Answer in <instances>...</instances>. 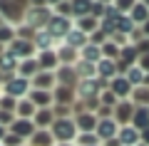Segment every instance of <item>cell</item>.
Listing matches in <instances>:
<instances>
[{"instance_id":"obj_1","label":"cell","mask_w":149,"mask_h":146,"mask_svg":"<svg viewBox=\"0 0 149 146\" xmlns=\"http://www.w3.org/2000/svg\"><path fill=\"white\" fill-rule=\"evenodd\" d=\"M30 92H32L30 79L20 77V74L5 77V82H3V89H0V94H8V97H13V99H25V97H30Z\"/></svg>"},{"instance_id":"obj_2","label":"cell","mask_w":149,"mask_h":146,"mask_svg":"<svg viewBox=\"0 0 149 146\" xmlns=\"http://www.w3.org/2000/svg\"><path fill=\"white\" fill-rule=\"evenodd\" d=\"M50 131H52L55 141L57 144H74V139H77V124H74V116H70V119H55V124L50 126Z\"/></svg>"},{"instance_id":"obj_3","label":"cell","mask_w":149,"mask_h":146,"mask_svg":"<svg viewBox=\"0 0 149 146\" xmlns=\"http://www.w3.org/2000/svg\"><path fill=\"white\" fill-rule=\"evenodd\" d=\"M104 89H109V82H102L100 77H95V79H82L74 92H77V102H87V99H100V94Z\"/></svg>"},{"instance_id":"obj_4","label":"cell","mask_w":149,"mask_h":146,"mask_svg":"<svg viewBox=\"0 0 149 146\" xmlns=\"http://www.w3.org/2000/svg\"><path fill=\"white\" fill-rule=\"evenodd\" d=\"M25 5H20L17 0H0V15H3V20L8 22V25L17 27L25 22Z\"/></svg>"},{"instance_id":"obj_5","label":"cell","mask_w":149,"mask_h":146,"mask_svg":"<svg viewBox=\"0 0 149 146\" xmlns=\"http://www.w3.org/2000/svg\"><path fill=\"white\" fill-rule=\"evenodd\" d=\"M55 12H52V8H27L25 10V25L27 27H32V30H45L47 27V22H50V17H52Z\"/></svg>"},{"instance_id":"obj_6","label":"cell","mask_w":149,"mask_h":146,"mask_svg":"<svg viewBox=\"0 0 149 146\" xmlns=\"http://www.w3.org/2000/svg\"><path fill=\"white\" fill-rule=\"evenodd\" d=\"M74 27V20H70V17H62V15H52L47 22V27H45V32H47L50 37H52L55 42H62L65 37H67V32Z\"/></svg>"},{"instance_id":"obj_7","label":"cell","mask_w":149,"mask_h":146,"mask_svg":"<svg viewBox=\"0 0 149 146\" xmlns=\"http://www.w3.org/2000/svg\"><path fill=\"white\" fill-rule=\"evenodd\" d=\"M8 52L10 55H15L17 60H32V57H37V50H35V45H32V40H20V37H15V40L8 45Z\"/></svg>"},{"instance_id":"obj_8","label":"cell","mask_w":149,"mask_h":146,"mask_svg":"<svg viewBox=\"0 0 149 146\" xmlns=\"http://www.w3.org/2000/svg\"><path fill=\"white\" fill-rule=\"evenodd\" d=\"M134 102L132 99H122L117 102V107H114V111H112V119L117 121L119 126H129L132 124V116H134Z\"/></svg>"},{"instance_id":"obj_9","label":"cell","mask_w":149,"mask_h":146,"mask_svg":"<svg viewBox=\"0 0 149 146\" xmlns=\"http://www.w3.org/2000/svg\"><path fill=\"white\" fill-rule=\"evenodd\" d=\"M109 92L114 94V97H117L119 102H122V99H132L134 87L129 84V79L124 77V74H119V77H114V79L109 82Z\"/></svg>"},{"instance_id":"obj_10","label":"cell","mask_w":149,"mask_h":146,"mask_svg":"<svg viewBox=\"0 0 149 146\" xmlns=\"http://www.w3.org/2000/svg\"><path fill=\"white\" fill-rule=\"evenodd\" d=\"M95 134H97V139L104 144V141H109V139H117V134H119V124L114 119H100L97 121V129H95Z\"/></svg>"},{"instance_id":"obj_11","label":"cell","mask_w":149,"mask_h":146,"mask_svg":"<svg viewBox=\"0 0 149 146\" xmlns=\"http://www.w3.org/2000/svg\"><path fill=\"white\" fill-rule=\"evenodd\" d=\"M55 79H57V87H70V89H77V84H80V79H77V72H74V67H65V64H60V67L55 69Z\"/></svg>"},{"instance_id":"obj_12","label":"cell","mask_w":149,"mask_h":146,"mask_svg":"<svg viewBox=\"0 0 149 146\" xmlns=\"http://www.w3.org/2000/svg\"><path fill=\"white\" fill-rule=\"evenodd\" d=\"M97 114H92V111H77L74 114V124H77V131L80 134H95L97 129Z\"/></svg>"},{"instance_id":"obj_13","label":"cell","mask_w":149,"mask_h":146,"mask_svg":"<svg viewBox=\"0 0 149 146\" xmlns=\"http://www.w3.org/2000/svg\"><path fill=\"white\" fill-rule=\"evenodd\" d=\"M8 131H10V134H15V136H20V139L27 144V141H30V136L37 131V126L32 124V119H15V121L10 124V129H8Z\"/></svg>"},{"instance_id":"obj_14","label":"cell","mask_w":149,"mask_h":146,"mask_svg":"<svg viewBox=\"0 0 149 146\" xmlns=\"http://www.w3.org/2000/svg\"><path fill=\"white\" fill-rule=\"evenodd\" d=\"M97 77H100L102 82H112L114 77H119L117 60H104V57H102L100 62H97Z\"/></svg>"},{"instance_id":"obj_15","label":"cell","mask_w":149,"mask_h":146,"mask_svg":"<svg viewBox=\"0 0 149 146\" xmlns=\"http://www.w3.org/2000/svg\"><path fill=\"white\" fill-rule=\"evenodd\" d=\"M32 89H45V92H55V87H57V79H55V72H40L35 74V77L30 79Z\"/></svg>"},{"instance_id":"obj_16","label":"cell","mask_w":149,"mask_h":146,"mask_svg":"<svg viewBox=\"0 0 149 146\" xmlns=\"http://www.w3.org/2000/svg\"><path fill=\"white\" fill-rule=\"evenodd\" d=\"M27 99H30L32 104L37 107V109H52V107H55V97H52V92H45V89H32Z\"/></svg>"},{"instance_id":"obj_17","label":"cell","mask_w":149,"mask_h":146,"mask_svg":"<svg viewBox=\"0 0 149 146\" xmlns=\"http://www.w3.org/2000/svg\"><path fill=\"white\" fill-rule=\"evenodd\" d=\"M87 42H90V35H85L80 27H72V30L67 32V37L62 40V45H67V47H72V50H77V52H80Z\"/></svg>"},{"instance_id":"obj_18","label":"cell","mask_w":149,"mask_h":146,"mask_svg":"<svg viewBox=\"0 0 149 146\" xmlns=\"http://www.w3.org/2000/svg\"><path fill=\"white\" fill-rule=\"evenodd\" d=\"M52 97H55V104H62V107H72L74 109V104H77V92L70 87H55Z\"/></svg>"},{"instance_id":"obj_19","label":"cell","mask_w":149,"mask_h":146,"mask_svg":"<svg viewBox=\"0 0 149 146\" xmlns=\"http://www.w3.org/2000/svg\"><path fill=\"white\" fill-rule=\"evenodd\" d=\"M117 139H119L122 146H137V144H142V134H139L132 124H129V126H119Z\"/></svg>"},{"instance_id":"obj_20","label":"cell","mask_w":149,"mask_h":146,"mask_svg":"<svg viewBox=\"0 0 149 146\" xmlns=\"http://www.w3.org/2000/svg\"><path fill=\"white\" fill-rule=\"evenodd\" d=\"M37 64L42 72H55L60 67V60H57V52L55 50H47V52H37Z\"/></svg>"},{"instance_id":"obj_21","label":"cell","mask_w":149,"mask_h":146,"mask_svg":"<svg viewBox=\"0 0 149 146\" xmlns=\"http://www.w3.org/2000/svg\"><path fill=\"white\" fill-rule=\"evenodd\" d=\"M57 60H60V64H65V67H74L77 64V60H80V52L77 50H72V47H67V45H57Z\"/></svg>"},{"instance_id":"obj_22","label":"cell","mask_w":149,"mask_h":146,"mask_svg":"<svg viewBox=\"0 0 149 146\" xmlns=\"http://www.w3.org/2000/svg\"><path fill=\"white\" fill-rule=\"evenodd\" d=\"M17 64H20V60H17L15 55H10L8 50L0 55V74H5V77L17 74Z\"/></svg>"},{"instance_id":"obj_23","label":"cell","mask_w":149,"mask_h":146,"mask_svg":"<svg viewBox=\"0 0 149 146\" xmlns=\"http://www.w3.org/2000/svg\"><path fill=\"white\" fill-rule=\"evenodd\" d=\"M32 45H35L37 52H47V50H57V42L47 35L45 30H37L35 37H32Z\"/></svg>"},{"instance_id":"obj_24","label":"cell","mask_w":149,"mask_h":146,"mask_svg":"<svg viewBox=\"0 0 149 146\" xmlns=\"http://www.w3.org/2000/svg\"><path fill=\"white\" fill-rule=\"evenodd\" d=\"M55 144L57 141H55V136H52L50 129H37L30 136V141H27V146H55Z\"/></svg>"},{"instance_id":"obj_25","label":"cell","mask_w":149,"mask_h":146,"mask_svg":"<svg viewBox=\"0 0 149 146\" xmlns=\"http://www.w3.org/2000/svg\"><path fill=\"white\" fill-rule=\"evenodd\" d=\"M72 3V20H82V17L92 15V3L95 0H70Z\"/></svg>"},{"instance_id":"obj_26","label":"cell","mask_w":149,"mask_h":146,"mask_svg":"<svg viewBox=\"0 0 149 146\" xmlns=\"http://www.w3.org/2000/svg\"><path fill=\"white\" fill-rule=\"evenodd\" d=\"M37 114V107L32 104L30 99H17V107H15V119H32Z\"/></svg>"},{"instance_id":"obj_27","label":"cell","mask_w":149,"mask_h":146,"mask_svg":"<svg viewBox=\"0 0 149 146\" xmlns=\"http://www.w3.org/2000/svg\"><path fill=\"white\" fill-rule=\"evenodd\" d=\"M74 72H77V79H95L97 77V64L92 62H85V60H77V64H74Z\"/></svg>"},{"instance_id":"obj_28","label":"cell","mask_w":149,"mask_h":146,"mask_svg":"<svg viewBox=\"0 0 149 146\" xmlns=\"http://www.w3.org/2000/svg\"><path fill=\"white\" fill-rule=\"evenodd\" d=\"M132 126H134L137 131H144V129H149V107H137V109H134Z\"/></svg>"},{"instance_id":"obj_29","label":"cell","mask_w":149,"mask_h":146,"mask_svg":"<svg viewBox=\"0 0 149 146\" xmlns=\"http://www.w3.org/2000/svg\"><path fill=\"white\" fill-rule=\"evenodd\" d=\"M32 124H35L37 129H50V126L55 124V114H52V109H37V114L32 116Z\"/></svg>"},{"instance_id":"obj_30","label":"cell","mask_w":149,"mask_h":146,"mask_svg":"<svg viewBox=\"0 0 149 146\" xmlns=\"http://www.w3.org/2000/svg\"><path fill=\"white\" fill-rule=\"evenodd\" d=\"M80 60H85V62H92V64H97V62L102 60V47H97V45H92V42H87V45L80 50Z\"/></svg>"},{"instance_id":"obj_31","label":"cell","mask_w":149,"mask_h":146,"mask_svg":"<svg viewBox=\"0 0 149 146\" xmlns=\"http://www.w3.org/2000/svg\"><path fill=\"white\" fill-rule=\"evenodd\" d=\"M37 72H40L37 57H32V60H22V62L17 64V74H20V77H25V79H32Z\"/></svg>"},{"instance_id":"obj_32","label":"cell","mask_w":149,"mask_h":146,"mask_svg":"<svg viewBox=\"0 0 149 146\" xmlns=\"http://www.w3.org/2000/svg\"><path fill=\"white\" fill-rule=\"evenodd\" d=\"M129 17H132V22H134L137 27H142L144 22H149V8L144 5L142 0H139L137 5L132 8V12H129Z\"/></svg>"},{"instance_id":"obj_33","label":"cell","mask_w":149,"mask_h":146,"mask_svg":"<svg viewBox=\"0 0 149 146\" xmlns=\"http://www.w3.org/2000/svg\"><path fill=\"white\" fill-rule=\"evenodd\" d=\"M74 27H80L85 35H92V32L100 30V20L92 17V15H87V17H82V20H74Z\"/></svg>"},{"instance_id":"obj_34","label":"cell","mask_w":149,"mask_h":146,"mask_svg":"<svg viewBox=\"0 0 149 146\" xmlns=\"http://www.w3.org/2000/svg\"><path fill=\"white\" fill-rule=\"evenodd\" d=\"M134 107H149V87H137L132 92Z\"/></svg>"},{"instance_id":"obj_35","label":"cell","mask_w":149,"mask_h":146,"mask_svg":"<svg viewBox=\"0 0 149 146\" xmlns=\"http://www.w3.org/2000/svg\"><path fill=\"white\" fill-rule=\"evenodd\" d=\"M15 37H17V32H15L13 25H8V22H5V25H0V45H3V47H8Z\"/></svg>"},{"instance_id":"obj_36","label":"cell","mask_w":149,"mask_h":146,"mask_svg":"<svg viewBox=\"0 0 149 146\" xmlns=\"http://www.w3.org/2000/svg\"><path fill=\"white\" fill-rule=\"evenodd\" d=\"M119 50H122L119 45H114L112 40H107L104 45H102V57L104 60H119Z\"/></svg>"},{"instance_id":"obj_37","label":"cell","mask_w":149,"mask_h":146,"mask_svg":"<svg viewBox=\"0 0 149 146\" xmlns=\"http://www.w3.org/2000/svg\"><path fill=\"white\" fill-rule=\"evenodd\" d=\"M74 146H102V141L97 139V134H77Z\"/></svg>"},{"instance_id":"obj_38","label":"cell","mask_w":149,"mask_h":146,"mask_svg":"<svg viewBox=\"0 0 149 146\" xmlns=\"http://www.w3.org/2000/svg\"><path fill=\"white\" fill-rule=\"evenodd\" d=\"M52 12H55V15H62V17H70V20H72V3H70V0H62V3H57V5L52 8Z\"/></svg>"},{"instance_id":"obj_39","label":"cell","mask_w":149,"mask_h":146,"mask_svg":"<svg viewBox=\"0 0 149 146\" xmlns=\"http://www.w3.org/2000/svg\"><path fill=\"white\" fill-rule=\"evenodd\" d=\"M117 102H119V99L109 92V89H104V92L100 94V104H102V107H109V109H114V107H117Z\"/></svg>"},{"instance_id":"obj_40","label":"cell","mask_w":149,"mask_h":146,"mask_svg":"<svg viewBox=\"0 0 149 146\" xmlns=\"http://www.w3.org/2000/svg\"><path fill=\"white\" fill-rule=\"evenodd\" d=\"M137 3H139V0H114V8H117L122 15H129V12H132V8L137 5Z\"/></svg>"},{"instance_id":"obj_41","label":"cell","mask_w":149,"mask_h":146,"mask_svg":"<svg viewBox=\"0 0 149 146\" xmlns=\"http://www.w3.org/2000/svg\"><path fill=\"white\" fill-rule=\"evenodd\" d=\"M15 107H17V99H13V97H8V94H0V109L15 114Z\"/></svg>"},{"instance_id":"obj_42","label":"cell","mask_w":149,"mask_h":146,"mask_svg":"<svg viewBox=\"0 0 149 146\" xmlns=\"http://www.w3.org/2000/svg\"><path fill=\"white\" fill-rule=\"evenodd\" d=\"M15 32H17V37H20V40H32V37H35V30H32V27H27L25 22H22V25H17Z\"/></svg>"},{"instance_id":"obj_43","label":"cell","mask_w":149,"mask_h":146,"mask_svg":"<svg viewBox=\"0 0 149 146\" xmlns=\"http://www.w3.org/2000/svg\"><path fill=\"white\" fill-rule=\"evenodd\" d=\"M15 121V114L13 111H5V109H0V126H5V129H10V124Z\"/></svg>"},{"instance_id":"obj_44","label":"cell","mask_w":149,"mask_h":146,"mask_svg":"<svg viewBox=\"0 0 149 146\" xmlns=\"http://www.w3.org/2000/svg\"><path fill=\"white\" fill-rule=\"evenodd\" d=\"M3 146H25V141H22L20 136H15V134H10V131H8V136L3 139Z\"/></svg>"},{"instance_id":"obj_45","label":"cell","mask_w":149,"mask_h":146,"mask_svg":"<svg viewBox=\"0 0 149 146\" xmlns=\"http://www.w3.org/2000/svg\"><path fill=\"white\" fill-rule=\"evenodd\" d=\"M137 64H139V67H142L144 72L149 74V55H142V57H139V62H137Z\"/></svg>"},{"instance_id":"obj_46","label":"cell","mask_w":149,"mask_h":146,"mask_svg":"<svg viewBox=\"0 0 149 146\" xmlns=\"http://www.w3.org/2000/svg\"><path fill=\"white\" fill-rule=\"evenodd\" d=\"M27 5L30 8H45L47 3H45V0H27Z\"/></svg>"},{"instance_id":"obj_47","label":"cell","mask_w":149,"mask_h":146,"mask_svg":"<svg viewBox=\"0 0 149 146\" xmlns=\"http://www.w3.org/2000/svg\"><path fill=\"white\" fill-rule=\"evenodd\" d=\"M139 134H142V144H144V146H149V129L139 131Z\"/></svg>"},{"instance_id":"obj_48","label":"cell","mask_w":149,"mask_h":146,"mask_svg":"<svg viewBox=\"0 0 149 146\" xmlns=\"http://www.w3.org/2000/svg\"><path fill=\"white\" fill-rule=\"evenodd\" d=\"M102 146H122V144H119V139H109V141H104Z\"/></svg>"},{"instance_id":"obj_49","label":"cell","mask_w":149,"mask_h":146,"mask_svg":"<svg viewBox=\"0 0 149 146\" xmlns=\"http://www.w3.org/2000/svg\"><path fill=\"white\" fill-rule=\"evenodd\" d=\"M5 136H8V129H5V126H0V144H3V139H5Z\"/></svg>"},{"instance_id":"obj_50","label":"cell","mask_w":149,"mask_h":146,"mask_svg":"<svg viewBox=\"0 0 149 146\" xmlns=\"http://www.w3.org/2000/svg\"><path fill=\"white\" fill-rule=\"evenodd\" d=\"M45 3H47V8H55L57 3H62V0H45Z\"/></svg>"},{"instance_id":"obj_51","label":"cell","mask_w":149,"mask_h":146,"mask_svg":"<svg viewBox=\"0 0 149 146\" xmlns=\"http://www.w3.org/2000/svg\"><path fill=\"white\" fill-rule=\"evenodd\" d=\"M97 3H102V5H114V0H97Z\"/></svg>"},{"instance_id":"obj_52","label":"cell","mask_w":149,"mask_h":146,"mask_svg":"<svg viewBox=\"0 0 149 146\" xmlns=\"http://www.w3.org/2000/svg\"><path fill=\"white\" fill-rule=\"evenodd\" d=\"M55 146H74V144H55Z\"/></svg>"},{"instance_id":"obj_53","label":"cell","mask_w":149,"mask_h":146,"mask_svg":"<svg viewBox=\"0 0 149 146\" xmlns=\"http://www.w3.org/2000/svg\"><path fill=\"white\" fill-rule=\"evenodd\" d=\"M5 50H8V47H3V45H0V55H3V52H5Z\"/></svg>"},{"instance_id":"obj_54","label":"cell","mask_w":149,"mask_h":146,"mask_svg":"<svg viewBox=\"0 0 149 146\" xmlns=\"http://www.w3.org/2000/svg\"><path fill=\"white\" fill-rule=\"evenodd\" d=\"M0 25H5V20H3V15H0Z\"/></svg>"},{"instance_id":"obj_55","label":"cell","mask_w":149,"mask_h":146,"mask_svg":"<svg viewBox=\"0 0 149 146\" xmlns=\"http://www.w3.org/2000/svg\"><path fill=\"white\" fill-rule=\"evenodd\" d=\"M0 146H3V144H0Z\"/></svg>"}]
</instances>
